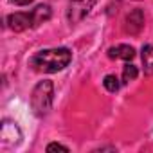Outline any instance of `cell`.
<instances>
[{"instance_id":"8","label":"cell","mask_w":153,"mask_h":153,"mask_svg":"<svg viewBox=\"0 0 153 153\" xmlns=\"http://www.w3.org/2000/svg\"><path fill=\"white\" fill-rule=\"evenodd\" d=\"M142 65H144V72L153 76V45H144L142 47Z\"/></svg>"},{"instance_id":"4","label":"cell","mask_w":153,"mask_h":153,"mask_svg":"<svg viewBox=\"0 0 153 153\" xmlns=\"http://www.w3.org/2000/svg\"><path fill=\"white\" fill-rule=\"evenodd\" d=\"M96 4H97V0H68V7H67L68 22L70 24L81 22Z\"/></svg>"},{"instance_id":"7","label":"cell","mask_w":153,"mask_h":153,"mask_svg":"<svg viewBox=\"0 0 153 153\" xmlns=\"http://www.w3.org/2000/svg\"><path fill=\"white\" fill-rule=\"evenodd\" d=\"M133 56H135V49L131 45H126V43H121V45H115V47L108 49V58H112V59L130 61V59H133Z\"/></svg>"},{"instance_id":"2","label":"cell","mask_w":153,"mask_h":153,"mask_svg":"<svg viewBox=\"0 0 153 153\" xmlns=\"http://www.w3.org/2000/svg\"><path fill=\"white\" fill-rule=\"evenodd\" d=\"M51 18V7L47 4H42L38 7H34L33 11H20V13H13L6 18V24L11 31L15 33H22L27 31L31 27H36L43 22H47Z\"/></svg>"},{"instance_id":"6","label":"cell","mask_w":153,"mask_h":153,"mask_svg":"<svg viewBox=\"0 0 153 153\" xmlns=\"http://www.w3.org/2000/svg\"><path fill=\"white\" fill-rule=\"evenodd\" d=\"M0 137H2V140L7 142V144H15V142L20 140L22 133H20V130H18V126L15 123L4 121L2 123V128H0Z\"/></svg>"},{"instance_id":"10","label":"cell","mask_w":153,"mask_h":153,"mask_svg":"<svg viewBox=\"0 0 153 153\" xmlns=\"http://www.w3.org/2000/svg\"><path fill=\"white\" fill-rule=\"evenodd\" d=\"M103 85H105V88H106L108 92H117V90L121 88V81L117 79V76H114V74H108V76H105V81H103Z\"/></svg>"},{"instance_id":"11","label":"cell","mask_w":153,"mask_h":153,"mask_svg":"<svg viewBox=\"0 0 153 153\" xmlns=\"http://www.w3.org/2000/svg\"><path fill=\"white\" fill-rule=\"evenodd\" d=\"M47 151H68V148H67V146H63V144L52 142V144H49V146H47Z\"/></svg>"},{"instance_id":"1","label":"cell","mask_w":153,"mask_h":153,"mask_svg":"<svg viewBox=\"0 0 153 153\" xmlns=\"http://www.w3.org/2000/svg\"><path fill=\"white\" fill-rule=\"evenodd\" d=\"M72 61V52L67 47H58V49H45L36 52L31 58V67L38 72L45 74H54L58 70H63L68 63Z\"/></svg>"},{"instance_id":"9","label":"cell","mask_w":153,"mask_h":153,"mask_svg":"<svg viewBox=\"0 0 153 153\" xmlns=\"http://www.w3.org/2000/svg\"><path fill=\"white\" fill-rule=\"evenodd\" d=\"M139 76V70L135 65H124L123 68V83H130V81H135Z\"/></svg>"},{"instance_id":"12","label":"cell","mask_w":153,"mask_h":153,"mask_svg":"<svg viewBox=\"0 0 153 153\" xmlns=\"http://www.w3.org/2000/svg\"><path fill=\"white\" fill-rule=\"evenodd\" d=\"M13 4H16V6H29L33 0H11Z\"/></svg>"},{"instance_id":"5","label":"cell","mask_w":153,"mask_h":153,"mask_svg":"<svg viewBox=\"0 0 153 153\" xmlns=\"http://www.w3.org/2000/svg\"><path fill=\"white\" fill-rule=\"evenodd\" d=\"M142 27H144V15H142L140 9H133V11L126 16V20H124V29H126V33L137 34V33H140Z\"/></svg>"},{"instance_id":"3","label":"cell","mask_w":153,"mask_h":153,"mask_svg":"<svg viewBox=\"0 0 153 153\" xmlns=\"http://www.w3.org/2000/svg\"><path fill=\"white\" fill-rule=\"evenodd\" d=\"M52 99H54V85L52 81H40L31 94V108L38 117H43L49 114L52 108Z\"/></svg>"}]
</instances>
